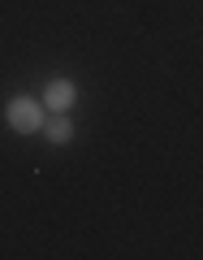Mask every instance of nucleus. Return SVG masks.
Listing matches in <instances>:
<instances>
[{
	"mask_svg": "<svg viewBox=\"0 0 203 260\" xmlns=\"http://www.w3.org/2000/svg\"><path fill=\"white\" fill-rule=\"evenodd\" d=\"M39 130H44L52 143H69V139H74V121L65 117V113H52V117H44V126H39Z\"/></svg>",
	"mask_w": 203,
	"mask_h": 260,
	"instance_id": "nucleus-3",
	"label": "nucleus"
},
{
	"mask_svg": "<svg viewBox=\"0 0 203 260\" xmlns=\"http://www.w3.org/2000/svg\"><path fill=\"white\" fill-rule=\"evenodd\" d=\"M78 100V87L69 83V78H52V83L44 87V109L48 113H69Z\"/></svg>",
	"mask_w": 203,
	"mask_h": 260,
	"instance_id": "nucleus-2",
	"label": "nucleus"
},
{
	"mask_svg": "<svg viewBox=\"0 0 203 260\" xmlns=\"http://www.w3.org/2000/svg\"><path fill=\"white\" fill-rule=\"evenodd\" d=\"M5 117H9V126L18 130V135H35V130L44 126V100H35V95H13L9 109H5Z\"/></svg>",
	"mask_w": 203,
	"mask_h": 260,
	"instance_id": "nucleus-1",
	"label": "nucleus"
}]
</instances>
